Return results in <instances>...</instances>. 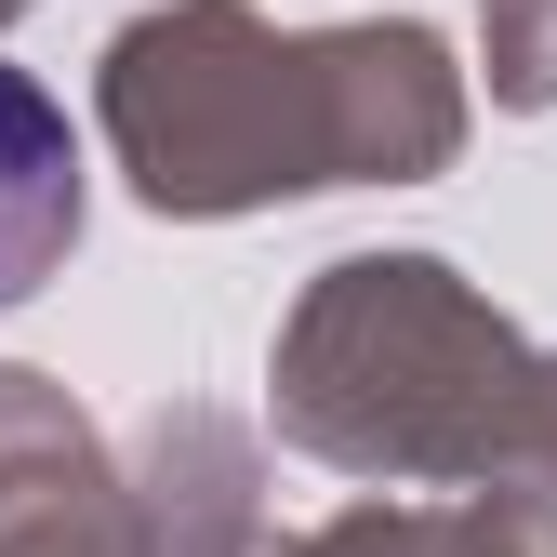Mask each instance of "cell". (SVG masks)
Instances as JSON below:
<instances>
[{
    "mask_svg": "<svg viewBox=\"0 0 557 557\" xmlns=\"http://www.w3.org/2000/svg\"><path fill=\"white\" fill-rule=\"evenodd\" d=\"M107 133L160 213H239L278 186H359V173H425L451 160V66L425 27H359V40H265L239 0L133 27L107 53Z\"/></svg>",
    "mask_w": 557,
    "mask_h": 557,
    "instance_id": "6da1fadb",
    "label": "cell"
},
{
    "mask_svg": "<svg viewBox=\"0 0 557 557\" xmlns=\"http://www.w3.org/2000/svg\"><path fill=\"white\" fill-rule=\"evenodd\" d=\"M278 425L332 465H544L557 372L451 293V265H332L278 372Z\"/></svg>",
    "mask_w": 557,
    "mask_h": 557,
    "instance_id": "7a4b0ae2",
    "label": "cell"
},
{
    "mask_svg": "<svg viewBox=\"0 0 557 557\" xmlns=\"http://www.w3.org/2000/svg\"><path fill=\"white\" fill-rule=\"evenodd\" d=\"M81 239V147H66V107L0 66V306H27L40 278Z\"/></svg>",
    "mask_w": 557,
    "mask_h": 557,
    "instance_id": "3957f363",
    "label": "cell"
},
{
    "mask_svg": "<svg viewBox=\"0 0 557 557\" xmlns=\"http://www.w3.org/2000/svg\"><path fill=\"white\" fill-rule=\"evenodd\" d=\"M160 557H265L252 544V465L226 425H160Z\"/></svg>",
    "mask_w": 557,
    "mask_h": 557,
    "instance_id": "277c9868",
    "label": "cell"
},
{
    "mask_svg": "<svg viewBox=\"0 0 557 557\" xmlns=\"http://www.w3.org/2000/svg\"><path fill=\"white\" fill-rule=\"evenodd\" d=\"M319 557H557V518H505V505H465V518H345Z\"/></svg>",
    "mask_w": 557,
    "mask_h": 557,
    "instance_id": "5b68a950",
    "label": "cell"
},
{
    "mask_svg": "<svg viewBox=\"0 0 557 557\" xmlns=\"http://www.w3.org/2000/svg\"><path fill=\"white\" fill-rule=\"evenodd\" d=\"M492 94L557 107V0H492Z\"/></svg>",
    "mask_w": 557,
    "mask_h": 557,
    "instance_id": "8992f818",
    "label": "cell"
}]
</instances>
